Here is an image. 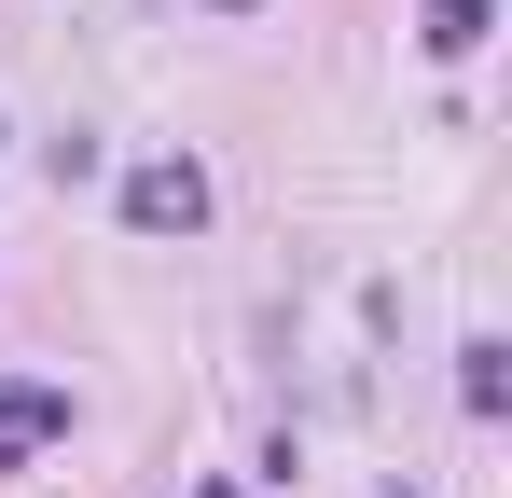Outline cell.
Segmentation results:
<instances>
[{
    "label": "cell",
    "mask_w": 512,
    "mask_h": 498,
    "mask_svg": "<svg viewBox=\"0 0 512 498\" xmlns=\"http://www.w3.org/2000/svg\"><path fill=\"white\" fill-rule=\"evenodd\" d=\"M457 402H471V415H499V402H512V374H499V346H457Z\"/></svg>",
    "instance_id": "obj_3"
},
{
    "label": "cell",
    "mask_w": 512,
    "mask_h": 498,
    "mask_svg": "<svg viewBox=\"0 0 512 498\" xmlns=\"http://www.w3.org/2000/svg\"><path fill=\"white\" fill-rule=\"evenodd\" d=\"M125 222H139V236H194V222H208V166L194 153H139L125 166Z\"/></svg>",
    "instance_id": "obj_1"
},
{
    "label": "cell",
    "mask_w": 512,
    "mask_h": 498,
    "mask_svg": "<svg viewBox=\"0 0 512 498\" xmlns=\"http://www.w3.org/2000/svg\"><path fill=\"white\" fill-rule=\"evenodd\" d=\"M485 28H499V0H416V42H429V56H471Z\"/></svg>",
    "instance_id": "obj_2"
},
{
    "label": "cell",
    "mask_w": 512,
    "mask_h": 498,
    "mask_svg": "<svg viewBox=\"0 0 512 498\" xmlns=\"http://www.w3.org/2000/svg\"><path fill=\"white\" fill-rule=\"evenodd\" d=\"M208 14H263V0H208Z\"/></svg>",
    "instance_id": "obj_4"
}]
</instances>
